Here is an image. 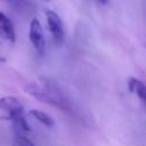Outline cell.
Here are the masks:
<instances>
[{"label":"cell","mask_w":146,"mask_h":146,"mask_svg":"<svg viewBox=\"0 0 146 146\" xmlns=\"http://www.w3.org/2000/svg\"><path fill=\"white\" fill-rule=\"evenodd\" d=\"M42 87L48 94L49 98L51 99V105L59 107L60 110H68V100L66 99L65 95L60 90V88L57 86L55 81H51L49 79H43L42 80Z\"/></svg>","instance_id":"6da1fadb"},{"label":"cell","mask_w":146,"mask_h":146,"mask_svg":"<svg viewBox=\"0 0 146 146\" xmlns=\"http://www.w3.org/2000/svg\"><path fill=\"white\" fill-rule=\"evenodd\" d=\"M46 17H47V23L49 31L54 38V41L56 43H62L63 38H64V30H63V24L62 19L58 16L57 13L52 10H46Z\"/></svg>","instance_id":"7a4b0ae2"},{"label":"cell","mask_w":146,"mask_h":146,"mask_svg":"<svg viewBox=\"0 0 146 146\" xmlns=\"http://www.w3.org/2000/svg\"><path fill=\"white\" fill-rule=\"evenodd\" d=\"M29 38L35 50L40 54H43L44 50V35H43V30L41 26V23L39 19L33 18L30 23V32H29Z\"/></svg>","instance_id":"3957f363"},{"label":"cell","mask_w":146,"mask_h":146,"mask_svg":"<svg viewBox=\"0 0 146 146\" xmlns=\"http://www.w3.org/2000/svg\"><path fill=\"white\" fill-rule=\"evenodd\" d=\"M0 110L7 112L13 120L19 115H23V104L14 96H6L0 98Z\"/></svg>","instance_id":"277c9868"},{"label":"cell","mask_w":146,"mask_h":146,"mask_svg":"<svg viewBox=\"0 0 146 146\" xmlns=\"http://www.w3.org/2000/svg\"><path fill=\"white\" fill-rule=\"evenodd\" d=\"M24 90H25L26 94H29L30 96H32L36 100L51 105V99L49 98L48 94L46 92V90L43 89L42 86H40L35 82H30V83L24 86Z\"/></svg>","instance_id":"5b68a950"},{"label":"cell","mask_w":146,"mask_h":146,"mask_svg":"<svg viewBox=\"0 0 146 146\" xmlns=\"http://www.w3.org/2000/svg\"><path fill=\"white\" fill-rule=\"evenodd\" d=\"M0 35L11 43L15 42L14 25H13L11 21L2 11H0Z\"/></svg>","instance_id":"8992f818"},{"label":"cell","mask_w":146,"mask_h":146,"mask_svg":"<svg viewBox=\"0 0 146 146\" xmlns=\"http://www.w3.org/2000/svg\"><path fill=\"white\" fill-rule=\"evenodd\" d=\"M128 89L130 92H135L141 102H145V94H146V88L144 83L136 79V78H129L128 79Z\"/></svg>","instance_id":"52a82bcc"},{"label":"cell","mask_w":146,"mask_h":146,"mask_svg":"<svg viewBox=\"0 0 146 146\" xmlns=\"http://www.w3.org/2000/svg\"><path fill=\"white\" fill-rule=\"evenodd\" d=\"M29 115L32 116L33 119L38 120L39 122H41L42 124H44L46 127L51 128L54 125V120L51 119V116H49L48 114H46L44 112H41L39 110H31L29 112Z\"/></svg>","instance_id":"ba28073f"},{"label":"cell","mask_w":146,"mask_h":146,"mask_svg":"<svg viewBox=\"0 0 146 146\" xmlns=\"http://www.w3.org/2000/svg\"><path fill=\"white\" fill-rule=\"evenodd\" d=\"M15 146H34V144L29 139V138H26L25 136H23V135H16V137H15Z\"/></svg>","instance_id":"9c48e42d"},{"label":"cell","mask_w":146,"mask_h":146,"mask_svg":"<svg viewBox=\"0 0 146 146\" xmlns=\"http://www.w3.org/2000/svg\"><path fill=\"white\" fill-rule=\"evenodd\" d=\"M2 1H6V2H9V3H13V5H21L24 2V0H2Z\"/></svg>","instance_id":"30bf717a"},{"label":"cell","mask_w":146,"mask_h":146,"mask_svg":"<svg viewBox=\"0 0 146 146\" xmlns=\"http://www.w3.org/2000/svg\"><path fill=\"white\" fill-rule=\"evenodd\" d=\"M97 1H98V2H99V3H102V5H106V3H107V1H108V0H97Z\"/></svg>","instance_id":"8fae6325"}]
</instances>
